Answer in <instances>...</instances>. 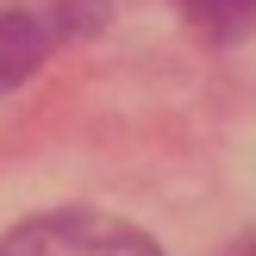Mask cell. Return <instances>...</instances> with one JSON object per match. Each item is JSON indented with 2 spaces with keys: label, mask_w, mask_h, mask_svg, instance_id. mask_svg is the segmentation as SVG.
I'll use <instances>...</instances> for the list:
<instances>
[{
  "label": "cell",
  "mask_w": 256,
  "mask_h": 256,
  "mask_svg": "<svg viewBox=\"0 0 256 256\" xmlns=\"http://www.w3.org/2000/svg\"><path fill=\"white\" fill-rule=\"evenodd\" d=\"M219 256H256V225H250V232H238V238H232V244H225Z\"/></svg>",
  "instance_id": "obj_5"
},
{
  "label": "cell",
  "mask_w": 256,
  "mask_h": 256,
  "mask_svg": "<svg viewBox=\"0 0 256 256\" xmlns=\"http://www.w3.org/2000/svg\"><path fill=\"white\" fill-rule=\"evenodd\" d=\"M188 12V25H200L206 38H250L256 32V0H175Z\"/></svg>",
  "instance_id": "obj_3"
},
{
  "label": "cell",
  "mask_w": 256,
  "mask_h": 256,
  "mask_svg": "<svg viewBox=\"0 0 256 256\" xmlns=\"http://www.w3.org/2000/svg\"><path fill=\"white\" fill-rule=\"evenodd\" d=\"M106 12H112V0H56V32L94 38L100 25H106Z\"/></svg>",
  "instance_id": "obj_4"
},
{
  "label": "cell",
  "mask_w": 256,
  "mask_h": 256,
  "mask_svg": "<svg viewBox=\"0 0 256 256\" xmlns=\"http://www.w3.org/2000/svg\"><path fill=\"white\" fill-rule=\"evenodd\" d=\"M0 256H162L132 219H112L94 206H56L12 225L0 238Z\"/></svg>",
  "instance_id": "obj_1"
},
{
  "label": "cell",
  "mask_w": 256,
  "mask_h": 256,
  "mask_svg": "<svg viewBox=\"0 0 256 256\" xmlns=\"http://www.w3.org/2000/svg\"><path fill=\"white\" fill-rule=\"evenodd\" d=\"M44 56H50V32H44V19H32V12L6 6V12H0V88H19Z\"/></svg>",
  "instance_id": "obj_2"
}]
</instances>
